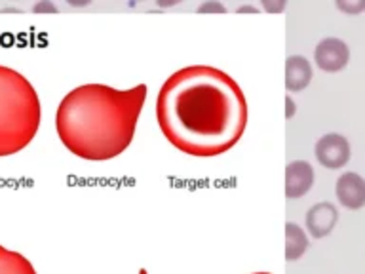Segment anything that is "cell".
I'll use <instances>...</instances> for the list:
<instances>
[{"label": "cell", "instance_id": "obj_1", "mask_svg": "<svg viewBox=\"0 0 365 274\" xmlns=\"http://www.w3.org/2000/svg\"><path fill=\"white\" fill-rule=\"evenodd\" d=\"M156 120L181 153L213 158L228 153L247 128V99L228 73L188 65L168 76L156 97Z\"/></svg>", "mask_w": 365, "mask_h": 274}, {"label": "cell", "instance_id": "obj_2", "mask_svg": "<svg viewBox=\"0 0 365 274\" xmlns=\"http://www.w3.org/2000/svg\"><path fill=\"white\" fill-rule=\"evenodd\" d=\"M147 101V84L116 90L107 84H82L63 97L56 130L68 153L90 162H107L124 153L135 136Z\"/></svg>", "mask_w": 365, "mask_h": 274}, {"label": "cell", "instance_id": "obj_3", "mask_svg": "<svg viewBox=\"0 0 365 274\" xmlns=\"http://www.w3.org/2000/svg\"><path fill=\"white\" fill-rule=\"evenodd\" d=\"M38 93L19 71L0 65V156L21 153L40 128Z\"/></svg>", "mask_w": 365, "mask_h": 274}, {"label": "cell", "instance_id": "obj_4", "mask_svg": "<svg viewBox=\"0 0 365 274\" xmlns=\"http://www.w3.org/2000/svg\"><path fill=\"white\" fill-rule=\"evenodd\" d=\"M314 154L319 164L327 170H339L348 164L352 156V147L341 133H325L314 145Z\"/></svg>", "mask_w": 365, "mask_h": 274}, {"label": "cell", "instance_id": "obj_5", "mask_svg": "<svg viewBox=\"0 0 365 274\" xmlns=\"http://www.w3.org/2000/svg\"><path fill=\"white\" fill-rule=\"evenodd\" d=\"M314 61L318 68L325 73H339L346 67L350 61V48L346 42L336 36H327V39L319 40L316 50H314Z\"/></svg>", "mask_w": 365, "mask_h": 274}, {"label": "cell", "instance_id": "obj_6", "mask_svg": "<svg viewBox=\"0 0 365 274\" xmlns=\"http://www.w3.org/2000/svg\"><path fill=\"white\" fill-rule=\"evenodd\" d=\"M314 185V168L307 160H293L285 166V196L302 198Z\"/></svg>", "mask_w": 365, "mask_h": 274}, {"label": "cell", "instance_id": "obj_7", "mask_svg": "<svg viewBox=\"0 0 365 274\" xmlns=\"http://www.w3.org/2000/svg\"><path fill=\"white\" fill-rule=\"evenodd\" d=\"M339 221V210L331 202H318L307 211V233L312 238H325Z\"/></svg>", "mask_w": 365, "mask_h": 274}, {"label": "cell", "instance_id": "obj_8", "mask_svg": "<svg viewBox=\"0 0 365 274\" xmlns=\"http://www.w3.org/2000/svg\"><path fill=\"white\" fill-rule=\"evenodd\" d=\"M335 194L348 210H361L365 206V179L359 173L346 171L336 179Z\"/></svg>", "mask_w": 365, "mask_h": 274}, {"label": "cell", "instance_id": "obj_9", "mask_svg": "<svg viewBox=\"0 0 365 274\" xmlns=\"http://www.w3.org/2000/svg\"><path fill=\"white\" fill-rule=\"evenodd\" d=\"M314 73L307 57L289 56L285 59V88L287 91H302L310 84Z\"/></svg>", "mask_w": 365, "mask_h": 274}, {"label": "cell", "instance_id": "obj_10", "mask_svg": "<svg viewBox=\"0 0 365 274\" xmlns=\"http://www.w3.org/2000/svg\"><path fill=\"white\" fill-rule=\"evenodd\" d=\"M308 250V236L304 228H301L297 223H285V259L287 261H297L301 259Z\"/></svg>", "mask_w": 365, "mask_h": 274}, {"label": "cell", "instance_id": "obj_11", "mask_svg": "<svg viewBox=\"0 0 365 274\" xmlns=\"http://www.w3.org/2000/svg\"><path fill=\"white\" fill-rule=\"evenodd\" d=\"M0 274H36L33 263L19 251L0 245Z\"/></svg>", "mask_w": 365, "mask_h": 274}, {"label": "cell", "instance_id": "obj_12", "mask_svg": "<svg viewBox=\"0 0 365 274\" xmlns=\"http://www.w3.org/2000/svg\"><path fill=\"white\" fill-rule=\"evenodd\" d=\"M336 8L346 16H358L365 10V0H336Z\"/></svg>", "mask_w": 365, "mask_h": 274}, {"label": "cell", "instance_id": "obj_13", "mask_svg": "<svg viewBox=\"0 0 365 274\" xmlns=\"http://www.w3.org/2000/svg\"><path fill=\"white\" fill-rule=\"evenodd\" d=\"M200 14H225L227 8L221 4V2H217V0H205L204 4L198 6Z\"/></svg>", "mask_w": 365, "mask_h": 274}, {"label": "cell", "instance_id": "obj_14", "mask_svg": "<svg viewBox=\"0 0 365 274\" xmlns=\"http://www.w3.org/2000/svg\"><path fill=\"white\" fill-rule=\"evenodd\" d=\"M285 0H262V8L268 11V14H282L285 10Z\"/></svg>", "mask_w": 365, "mask_h": 274}, {"label": "cell", "instance_id": "obj_15", "mask_svg": "<svg viewBox=\"0 0 365 274\" xmlns=\"http://www.w3.org/2000/svg\"><path fill=\"white\" fill-rule=\"evenodd\" d=\"M33 10L36 11V14H40V11H51V14H56L57 8L51 4V2H38V4L34 6Z\"/></svg>", "mask_w": 365, "mask_h": 274}, {"label": "cell", "instance_id": "obj_16", "mask_svg": "<svg viewBox=\"0 0 365 274\" xmlns=\"http://www.w3.org/2000/svg\"><path fill=\"white\" fill-rule=\"evenodd\" d=\"M293 114H295V101H293V99L287 96L285 97V116H287V118H291Z\"/></svg>", "mask_w": 365, "mask_h": 274}, {"label": "cell", "instance_id": "obj_17", "mask_svg": "<svg viewBox=\"0 0 365 274\" xmlns=\"http://www.w3.org/2000/svg\"><path fill=\"white\" fill-rule=\"evenodd\" d=\"M245 11H251V14H255L257 8H255V6H247V4H245V6H240V8H238V14H245Z\"/></svg>", "mask_w": 365, "mask_h": 274}, {"label": "cell", "instance_id": "obj_18", "mask_svg": "<svg viewBox=\"0 0 365 274\" xmlns=\"http://www.w3.org/2000/svg\"><path fill=\"white\" fill-rule=\"evenodd\" d=\"M139 274H148V273H147V270H145V268H143V270Z\"/></svg>", "mask_w": 365, "mask_h": 274}, {"label": "cell", "instance_id": "obj_19", "mask_svg": "<svg viewBox=\"0 0 365 274\" xmlns=\"http://www.w3.org/2000/svg\"><path fill=\"white\" fill-rule=\"evenodd\" d=\"M253 274H270V273H253Z\"/></svg>", "mask_w": 365, "mask_h": 274}]
</instances>
